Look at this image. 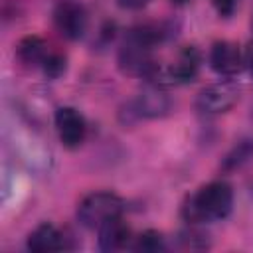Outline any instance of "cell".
Returning a JSON list of instances; mask_svg holds the SVG:
<instances>
[{
  "label": "cell",
  "mask_w": 253,
  "mask_h": 253,
  "mask_svg": "<svg viewBox=\"0 0 253 253\" xmlns=\"http://www.w3.org/2000/svg\"><path fill=\"white\" fill-rule=\"evenodd\" d=\"M233 208V190L227 182L215 180L196 190L182 206V217L188 223H210L229 215Z\"/></svg>",
  "instance_id": "1"
},
{
  "label": "cell",
  "mask_w": 253,
  "mask_h": 253,
  "mask_svg": "<svg viewBox=\"0 0 253 253\" xmlns=\"http://www.w3.org/2000/svg\"><path fill=\"white\" fill-rule=\"evenodd\" d=\"M125 202L115 192H91L77 206V221L85 229H99L105 221L123 215Z\"/></svg>",
  "instance_id": "2"
},
{
  "label": "cell",
  "mask_w": 253,
  "mask_h": 253,
  "mask_svg": "<svg viewBox=\"0 0 253 253\" xmlns=\"http://www.w3.org/2000/svg\"><path fill=\"white\" fill-rule=\"evenodd\" d=\"M170 107H172L170 97L164 91H160L158 87H146L123 107L121 119L125 125L140 119H158L168 115Z\"/></svg>",
  "instance_id": "3"
},
{
  "label": "cell",
  "mask_w": 253,
  "mask_h": 253,
  "mask_svg": "<svg viewBox=\"0 0 253 253\" xmlns=\"http://www.w3.org/2000/svg\"><path fill=\"white\" fill-rule=\"evenodd\" d=\"M239 101V87L229 81H219L204 87L196 97V109L204 115L227 113Z\"/></svg>",
  "instance_id": "4"
},
{
  "label": "cell",
  "mask_w": 253,
  "mask_h": 253,
  "mask_svg": "<svg viewBox=\"0 0 253 253\" xmlns=\"http://www.w3.org/2000/svg\"><path fill=\"white\" fill-rule=\"evenodd\" d=\"M53 121H55V130H57L59 142L65 148L75 150L85 142V138H87V121L75 107H59L55 111Z\"/></svg>",
  "instance_id": "5"
},
{
  "label": "cell",
  "mask_w": 253,
  "mask_h": 253,
  "mask_svg": "<svg viewBox=\"0 0 253 253\" xmlns=\"http://www.w3.org/2000/svg\"><path fill=\"white\" fill-rule=\"evenodd\" d=\"M53 26L61 38L75 42V40L83 38L85 30H87V12L81 4L63 0L53 10Z\"/></svg>",
  "instance_id": "6"
},
{
  "label": "cell",
  "mask_w": 253,
  "mask_h": 253,
  "mask_svg": "<svg viewBox=\"0 0 253 253\" xmlns=\"http://www.w3.org/2000/svg\"><path fill=\"white\" fill-rule=\"evenodd\" d=\"M200 65H202V53L196 45H184L174 61L166 67L164 71V77L174 83V85H182V83H190L194 81V77L198 75L200 71Z\"/></svg>",
  "instance_id": "7"
},
{
  "label": "cell",
  "mask_w": 253,
  "mask_h": 253,
  "mask_svg": "<svg viewBox=\"0 0 253 253\" xmlns=\"http://www.w3.org/2000/svg\"><path fill=\"white\" fill-rule=\"evenodd\" d=\"M243 65V55L239 51V45L229 40H219L210 49V67L217 75H235Z\"/></svg>",
  "instance_id": "8"
},
{
  "label": "cell",
  "mask_w": 253,
  "mask_h": 253,
  "mask_svg": "<svg viewBox=\"0 0 253 253\" xmlns=\"http://www.w3.org/2000/svg\"><path fill=\"white\" fill-rule=\"evenodd\" d=\"M28 249L34 253H51L65 249V235L53 223H40L26 241Z\"/></svg>",
  "instance_id": "9"
},
{
  "label": "cell",
  "mask_w": 253,
  "mask_h": 253,
  "mask_svg": "<svg viewBox=\"0 0 253 253\" xmlns=\"http://www.w3.org/2000/svg\"><path fill=\"white\" fill-rule=\"evenodd\" d=\"M99 247L103 251H121L130 241V227L123 219V215H117L109 221H105L99 229Z\"/></svg>",
  "instance_id": "10"
},
{
  "label": "cell",
  "mask_w": 253,
  "mask_h": 253,
  "mask_svg": "<svg viewBox=\"0 0 253 253\" xmlns=\"http://www.w3.org/2000/svg\"><path fill=\"white\" fill-rule=\"evenodd\" d=\"M47 55H49L47 43L40 36H26L16 45V57L26 67H42Z\"/></svg>",
  "instance_id": "11"
},
{
  "label": "cell",
  "mask_w": 253,
  "mask_h": 253,
  "mask_svg": "<svg viewBox=\"0 0 253 253\" xmlns=\"http://www.w3.org/2000/svg\"><path fill=\"white\" fill-rule=\"evenodd\" d=\"M132 249L138 251V253H158V251L166 249V243H164L162 233H158L154 229H146L144 233H140L134 239Z\"/></svg>",
  "instance_id": "12"
},
{
  "label": "cell",
  "mask_w": 253,
  "mask_h": 253,
  "mask_svg": "<svg viewBox=\"0 0 253 253\" xmlns=\"http://www.w3.org/2000/svg\"><path fill=\"white\" fill-rule=\"evenodd\" d=\"M253 156V140H241L233 146V150L223 158V170H235L241 164H245L249 158Z\"/></svg>",
  "instance_id": "13"
},
{
  "label": "cell",
  "mask_w": 253,
  "mask_h": 253,
  "mask_svg": "<svg viewBox=\"0 0 253 253\" xmlns=\"http://www.w3.org/2000/svg\"><path fill=\"white\" fill-rule=\"evenodd\" d=\"M65 69H67V59H65V55L59 53V51H49V55L45 57V61H43V65H42V71H43L45 77H49V79L61 77V75L65 73Z\"/></svg>",
  "instance_id": "14"
},
{
  "label": "cell",
  "mask_w": 253,
  "mask_h": 253,
  "mask_svg": "<svg viewBox=\"0 0 253 253\" xmlns=\"http://www.w3.org/2000/svg\"><path fill=\"white\" fill-rule=\"evenodd\" d=\"M178 241H180V247L182 249H206V247H210L208 235L202 233V231H198V229L182 231L178 235Z\"/></svg>",
  "instance_id": "15"
},
{
  "label": "cell",
  "mask_w": 253,
  "mask_h": 253,
  "mask_svg": "<svg viewBox=\"0 0 253 253\" xmlns=\"http://www.w3.org/2000/svg\"><path fill=\"white\" fill-rule=\"evenodd\" d=\"M211 4L215 6V10H217V14H219V16L229 18V16L235 12L237 0H211Z\"/></svg>",
  "instance_id": "16"
},
{
  "label": "cell",
  "mask_w": 253,
  "mask_h": 253,
  "mask_svg": "<svg viewBox=\"0 0 253 253\" xmlns=\"http://www.w3.org/2000/svg\"><path fill=\"white\" fill-rule=\"evenodd\" d=\"M152 0H117V4L123 10H140L144 6H148Z\"/></svg>",
  "instance_id": "17"
},
{
  "label": "cell",
  "mask_w": 253,
  "mask_h": 253,
  "mask_svg": "<svg viewBox=\"0 0 253 253\" xmlns=\"http://www.w3.org/2000/svg\"><path fill=\"white\" fill-rule=\"evenodd\" d=\"M243 63H245V67H247V71H249V75L253 77V40L247 43V47H245V53H243Z\"/></svg>",
  "instance_id": "18"
},
{
  "label": "cell",
  "mask_w": 253,
  "mask_h": 253,
  "mask_svg": "<svg viewBox=\"0 0 253 253\" xmlns=\"http://www.w3.org/2000/svg\"><path fill=\"white\" fill-rule=\"evenodd\" d=\"M172 2H176V4H184L186 0H172Z\"/></svg>",
  "instance_id": "19"
}]
</instances>
